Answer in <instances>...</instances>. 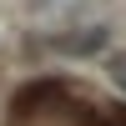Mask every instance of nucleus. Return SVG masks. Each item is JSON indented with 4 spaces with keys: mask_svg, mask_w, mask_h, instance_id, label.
Here are the masks:
<instances>
[{
    "mask_svg": "<svg viewBox=\"0 0 126 126\" xmlns=\"http://www.w3.org/2000/svg\"><path fill=\"white\" fill-rule=\"evenodd\" d=\"M106 76H111L116 91H126V50H111L106 56Z\"/></svg>",
    "mask_w": 126,
    "mask_h": 126,
    "instance_id": "nucleus-1",
    "label": "nucleus"
},
{
    "mask_svg": "<svg viewBox=\"0 0 126 126\" xmlns=\"http://www.w3.org/2000/svg\"><path fill=\"white\" fill-rule=\"evenodd\" d=\"M86 126H126V106H106V111H91Z\"/></svg>",
    "mask_w": 126,
    "mask_h": 126,
    "instance_id": "nucleus-2",
    "label": "nucleus"
}]
</instances>
